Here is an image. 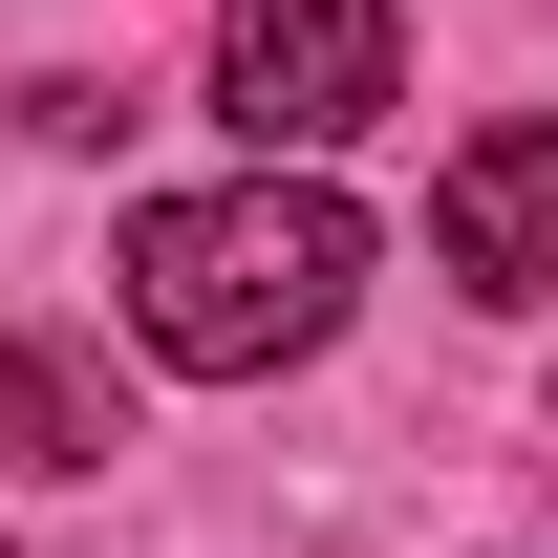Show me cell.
Listing matches in <instances>:
<instances>
[{"label": "cell", "instance_id": "cell-1", "mask_svg": "<svg viewBox=\"0 0 558 558\" xmlns=\"http://www.w3.org/2000/svg\"><path fill=\"white\" fill-rule=\"evenodd\" d=\"M344 301H365V215L323 172H279V150H258V194H150L130 215V344L194 365V387L301 365Z\"/></svg>", "mask_w": 558, "mask_h": 558}, {"label": "cell", "instance_id": "cell-2", "mask_svg": "<svg viewBox=\"0 0 558 558\" xmlns=\"http://www.w3.org/2000/svg\"><path fill=\"white\" fill-rule=\"evenodd\" d=\"M387 86H409V22H387V0H215V108L258 150H301V172H323Z\"/></svg>", "mask_w": 558, "mask_h": 558}, {"label": "cell", "instance_id": "cell-3", "mask_svg": "<svg viewBox=\"0 0 558 558\" xmlns=\"http://www.w3.org/2000/svg\"><path fill=\"white\" fill-rule=\"evenodd\" d=\"M429 258H451V301H558V108H515V130L451 150Z\"/></svg>", "mask_w": 558, "mask_h": 558}, {"label": "cell", "instance_id": "cell-4", "mask_svg": "<svg viewBox=\"0 0 558 558\" xmlns=\"http://www.w3.org/2000/svg\"><path fill=\"white\" fill-rule=\"evenodd\" d=\"M0 451H44V473H108L130 429H108V387H86V365H22V344H0Z\"/></svg>", "mask_w": 558, "mask_h": 558}]
</instances>
